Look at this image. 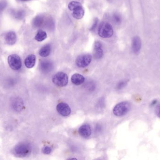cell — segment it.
<instances>
[{"label":"cell","instance_id":"1","mask_svg":"<svg viewBox=\"0 0 160 160\" xmlns=\"http://www.w3.org/2000/svg\"><path fill=\"white\" fill-rule=\"evenodd\" d=\"M32 152V147L27 143H20L16 146L12 150L14 156L18 157H25L30 155Z\"/></svg>","mask_w":160,"mask_h":160},{"label":"cell","instance_id":"2","mask_svg":"<svg viewBox=\"0 0 160 160\" xmlns=\"http://www.w3.org/2000/svg\"><path fill=\"white\" fill-rule=\"evenodd\" d=\"M68 8L72 11V16L77 19H80L84 15V9L79 2L72 1L68 4Z\"/></svg>","mask_w":160,"mask_h":160},{"label":"cell","instance_id":"3","mask_svg":"<svg viewBox=\"0 0 160 160\" xmlns=\"http://www.w3.org/2000/svg\"><path fill=\"white\" fill-rule=\"evenodd\" d=\"M98 33L99 35L103 38H111L113 34L112 26L109 23L103 22L99 26Z\"/></svg>","mask_w":160,"mask_h":160},{"label":"cell","instance_id":"4","mask_svg":"<svg viewBox=\"0 0 160 160\" xmlns=\"http://www.w3.org/2000/svg\"><path fill=\"white\" fill-rule=\"evenodd\" d=\"M130 109V105L128 102H122L116 105L113 112L114 114L118 116H121L126 115Z\"/></svg>","mask_w":160,"mask_h":160},{"label":"cell","instance_id":"5","mask_svg":"<svg viewBox=\"0 0 160 160\" xmlns=\"http://www.w3.org/2000/svg\"><path fill=\"white\" fill-rule=\"evenodd\" d=\"M8 62L10 67L14 70H18L21 68L22 64L21 59L18 54H13L9 55Z\"/></svg>","mask_w":160,"mask_h":160},{"label":"cell","instance_id":"6","mask_svg":"<svg viewBox=\"0 0 160 160\" xmlns=\"http://www.w3.org/2000/svg\"><path fill=\"white\" fill-rule=\"evenodd\" d=\"M52 82L55 85L60 87L66 86L68 83V77L66 73L60 72L52 78Z\"/></svg>","mask_w":160,"mask_h":160},{"label":"cell","instance_id":"7","mask_svg":"<svg viewBox=\"0 0 160 160\" xmlns=\"http://www.w3.org/2000/svg\"><path fill=\"white\" fill-rule=\"evenodd\" d=\"M92 56L89 54H82L77 58L76 64L79 67L84 68L91 63Z\"/></svg>","mask_w":160,"mask_h":160},{"label":"cell","instance_id":"8","mask_svg":"<svg viewBox=\"0 0 160 160\" xmlns=\"http://www.w3.org/2000/svg\"><path fill=\"white\" fill-rule=\"evenodd\" d=\"M57 111L61 115L68 116L71 113V109L66 103H60L57 106Z\"/></svg>","mask_w":160,"mask_h":160},{"label":"cell","instance_id":"9","mask_svg":"<svg viewBox=\"0 0 160 160\" xmlns=\"http://www.w3.org/2000/svg\"><path fill=\"white\" fill-rule=\"evenodd\" d=\"M142 47V40L140 37L138 36H134L132 41V49L134 54L139 53Z\"/></svg>","mask_w":160,"mask_h":160},{"label":"cell","instance_id":"10","mask_svg":"<svg viewBox=\"0 0 160 160\" xmlns=\"http://www.w3.org/2000/svg\"><path fill=\"white\" fill-rule=\"evenodd\" d=\"M5 40L7 44L9 45H13L16 43L17 40V35L13 31H10L6 34Z\"/></svg>","mask_w":160,"mask_h":160},{"label":"cell","instance_id":"11","mask_svg":"<svg viewBox=\"0 0 160 160\" xmlns=\"http://www.w3.org/2000/svg\"><path fill=\"white\" fill-rule=\"evenodd\" d=\"M103 55L102 45L99 41L95 42L94 45V56L97 59H100Z\"/></svg>","mask_w":160,"mask_h":160},{"label":"cell","instance_id":"12","mask_svg":"<svg viewBox=\"0 0 160 160\" xmlns=\"http://www.w3.org/2000/svg\"><path fill=\"white\" fill-rule=\"evenodd\" d=\"M79 133L84 138H88L91 134V130L90 126L88 125H84L79 129Z\"/></svg>","mask_w":160,"mask_h":160},{"label":"cell","instance_id":"13","mask_svg":"<svg viewBox=\"0 0 160 160\" xmlns=\"http://www.w3.org/2000/svg\"><path fill=\"white\" fill-rule=\"evenodd\" d=\"M40 67L41 70L44 72L50 71L53 68V65L50 61L44 60L40 63Z\"/></svg>","mask_w":160,"mask_h":160},{"label":"cell","instance_id":"14","mask_svg":"<svg viewBox=\"0 0 160 160\" xmlns=\"http://www.w3.org/2000/svg\"><path fill=\"white\" fill-rule=\"evenodd\" d=\"M12 107L17 111H21L23 108V102L22 100L19 98H16L13 101Z\"/></svg>","mask_w":160,"mask_h":160},{"label":"cell","instance_id":"15","mask_svg":"<svg viewBox=\"0 0 160 160\" xmlns=\"http://www.w3.org/2000/svg\"><path fill=\"white\" fill-rule=\"evenodd\" d=\"M36 56L34 54H30L28 55L24 61L25 66L27 68L31 69L34 66L36 63Z\"/></svg>","mask_w":160,"mask_h":160},{"label":"cell","instance_id":"16","mask_svg":"<svg viewBox=\"0 0 160 160\" xmlns=\"http://www.w3.org/2000/svg\"><path fill=\"white\" fill-rule=\"evenodd\" d=\"M71 81L74 84L76 85H80L84 82L85 78L82 75L77 73L74 74L72 76Z\"/></svg>","mask_w":160,"mask_h":160},{"label":"cell","instance_id":"17","mask_svg":"<svg viewBox=\"0 0 160 160\" xmlns=\"http://www.w3.org/2000/svg\"><path fill=\"white\" fill-rule=\"evenodd\" d=\"M45 19L42 16L36 17L33 20L32 24L34 27L38 28L41 27L45 23Z\"/></svg>","mask_w":160,"mask_h":160},{"label":"cell","instance_id":"18","mask_svg":"<svg viewBox=\"0 0 160 160\" xmlns=\"http://www.w3.org/2000/svg\"><path fill=\"white\" fill-rule=\"evenodd\" d=\"M11 12L12 16L16 19H22L25 16V11L23 9L14 10Z\"/></svg>","mask_w":160,"mask_h":160},{"label":"cell","instance_id":"19","mask_svg":"<svg viewBox=\"0 0 160 160\" xmlns=\"http://www.w3.org/2000/svg\"><path fill=\"white\" fill-rule=\"evenodd\" d=\"M51 50V47L50 45H46L40 49L39 54L42 57H47L49 55Z\"/></svg>","mask_w":160,"mask_h":160},{"label":"cell","instance_id":"20","mask_svg":"<svg viewBox=\"0 0 160 160\" xmlns=\"http://www.w3.org/2000/svg\"><path fill=\"white\" fill-rule=\"evenodd\" d=\"M47 38V34L45 31H42V30H39L36 35L35 37V39L37 41L41 42V41H43L45 40Z\"/></svg>","mask_w":160,"mask_h":160},{"label":"cell","instance_id":"21","mask_svg":"<svg viewBox=\"0 0 160 160\" xmlns=\"http://www.w3.org/2000/svg\"><path fill=\"white\" fill-rule=\"evenodd\" d=\"M44 24L46 27H47L49 30H52L54 27V22H53V20L51 18L46 19Z\"/></svg>","mask_w":160,"mask_h":160},{"label":"cell","instance_id":"22","mask_svg":"<svg viewBox=\"0 0 160 160\" xmlns=\"http://www.w3.org/2000/svg\"><path fill=\"white\" fill-rule=\"evenodd\" d=\"M52 150V149L50 147L48 146H46L43 147V149H42V152L44 154L48 155V154L51 153Z\"/></svg>","mask_w":160,"mask_h":160},{"label":"cell","instance_id":"23","mask_svg":"<svg viewBox=\"0 0 160 160\" xmlns=\"http://www.w3.org/2000/svg\"><path fill=\"white\" fill-rule=\"evenodd\" d=\"M7 6V3L6 1H2L0 2V12H2Z\"/></svg>","mask_w":160,"mask_h":160},{"label":"cell","instance_id":"24","mask_svg":"<svg viewBox=\"0 0 160 160\" xmlns=\"http://www.w3.org/2000/svg\"><path fill=\"white\" fill-rule=\"evenodd\" d=\"M113 18L116 23H119L121 22V17L118 14H114L113 16Z\"/></svg>","mask_w":160,"mask_h":160},{"label":"cell","instance_id":"25","mask_svg":"<svg viewBox=\"0 0 160 160\" xmlns=\"http://www.w3.org/2000/svg\"><path fill=\"white\" fill-rule=\"evenodd\" d=\"M126 85H127V82L125 81H123L120 82L118 85V89H122L123 87L126 86Z\"/></svg>","mask_w":160,"mask_h":160},{"label":"cell","instance_id":"26","mask_svg":"<svg viewBox=\"0 0 160 160\" xmlns=\"http://www.w3.org/2000/svg\"><path fill=\"white\" fill-rule=\"evenodd\" d=\"M98 19H96L94 20L93 25L91 26V29H90V30H91V31H94V30L96 29L97 25H98Z\"/></svg>","mask_w":160,"mask_h":160},{"label":"cell","instance_id":"27","mask_svg":"<svg viewBox=\"0 0 160 160\" xmlns=\"http://www.w3.org/2000/svg\"><path fill=\"white\" fill-rule=\"evenodd\" d=\"M156 112L158 116L160 118V104H158L156 108Z\"/></svg>","mask_w":160,"mask_h":160},{"label":"cell","instance_id":"28","mask_svg":"<svg viewBox=\"0 0 160 160\" xmlns=\"http://www.w3.org/2000/svg\"><path fill=\"white\" fill-rule=\"evenodd\" d=\"M20 1H22V2H26V1H30V0H19Z\"/></svg>","mask_w":160,"mask_h":160},{"label":"cell","instance_id":"29","mask_svg":"<svg viewBox=\"0 0 160 160\" xmlns=\"http://www.w3.org/2000/svg\"><path fill=\"white\" fill-rule=\"evenodd\" d=\"M108 1H112V0H108Z\"/></svg>","mask_w":160,"mask_h":160}]
</instances>
